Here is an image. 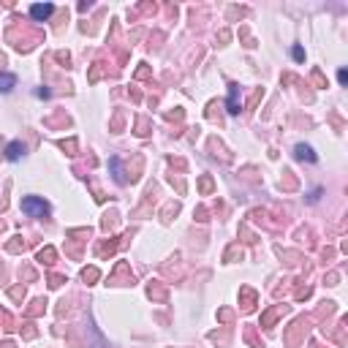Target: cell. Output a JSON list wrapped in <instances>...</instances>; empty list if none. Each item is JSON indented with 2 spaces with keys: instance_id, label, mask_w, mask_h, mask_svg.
Wrapping results in <instances>:
<instances>
[{
  "instance_id": "1",
  "label": "cell",
  "mask_w": 348,
  "mask_h": 348,
  "mask_svg": "<svg viewBox=\"0 0 348 348\" xmlns=\"http://www.w3.org/2000/svg\"><path fill=\"white\" fill-rule=\"evenodd\" d=\"M22 212H27L30 218H46L49 215V204L38 196H25L22 199Z\"/></svg>"
},
{
  "instance_id": "2",
  "label": "cell",
  "mask_w": 348,
  "mask_h": 348,
  "mask_svg": "<svg viewBox=\"0 0 348 348\" xmlns=\"http://www.w3.org/2000/svg\"><path fill=\"white\" fill-rule=\"evenodd\" d=\"M52 11H54L52 3H36V6H30V14H33L36 19H49Z\"/></svg>"
},
{
  "instance_id": "3",
  "label": "cell",
  "mask_w": 348,
  "mask_h": 348,
  "mask_svg": "<svg viewBox=\"0 0 348 348\" xmlns=\"http://www.w3.org/2000/svg\"><path fill=\"white\" fill-rule=\"evenodd\" d=\"M22 153H25V144H22V141H11V144L6 147V158H9V161H19Z\"/></svg>"
},
{
  "instance_id": "4",
  "label": "cell",
  "mask_w": 348,
  "mask_h": 348,
  "mask_svg": "<svg viewBox=\"0 0 348 348\" xmlns=\"http://www.w3.org/2000/svg\"><path fill=\"white\" fill-rule=\"evenodd\" d=\"M237 96H240V87L231 84L228 87V114H237L240 112V104H237Z\"/></svg>"
},
{
  "instance_id": "5",
  "label": "cell",
  "mask_w": 348,
  "mask_h": 348,
  "mask_svg": "<svg viewBox=\"0 0 348 348\" xmlns=\"http://www.w3.org/2000/svg\"><path fill=\"white\" fill-rule=\"evenodd\" d=\"M109 166H112V174H114V180H117V183H120V185L128 183V177H125L123 169H120V158H109Z\"/></svg>"
},
{
  "instance_id": "6",
  "label": "cell",
  "mask_w": 348,
  "mask_h": 348,
  "mask_svg": "<svg viewBox=\"0 0 348 348\" xmlns=\"http://www.w3.org/2000/svg\"><path fill=\"white\" fill-rule=\"evenodd\" d=\"M17 87V76L14 74H0V93H11Z\"/></svg>"
},
{
  "instance_id": "7",
  "label": "cell",
  "mask_w": 348,
  "mask_h": 348,
  "mask_svg": "<svg viewBox=\"0 0 348 348\" xmlns=\"http://www.w3.org/2000/svg\"><path fill=\"white\" fill-rule=\"evenodd\" d=\"M297 158L299 161H307V163H315V153L307 144H297Z\"/></svg>"
},
{
  "instance_id": "8",
  "label": "cell",
  "mask_w": 348,
  "mask_h": 348,
  "mask_svg": "<svg viewBox=\"0 0 348 348\" xmlns=\"http://www.w3.org/2000/svg\"><path fill=\"white\" fill-rule=\"evenodd\" d=\"M337 79H340V84H345V79H348V74H345V71H343V68H340V71H337Z\"/></svg>"
},
{
  "instance_id": "9",
  "label": "cell",
  "mask_w": 348,
  "mask_h": 348,
  "mask_svg": "<svg viewBox=\"0 0 348 348\" xmlns=\"http://www.w3.org/2000/svg\"><path fill=\"white\" fill-rule=\"evenodd\" d=\"M294 57H297V60H302V57H305V52L299 49V46H294Z\"/></svg>"
}]
</instances>
